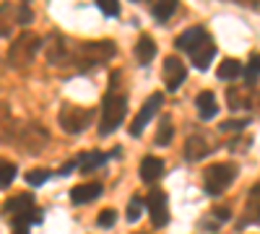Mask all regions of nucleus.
Masks as SVG:
<instances>
[{"mask_svg": "<svg viewBox=\"0 0 260 234\" xmlns=\"http://www.w3.org/2000/svg\"><path fill=\"white\" fill-rule=\"evenodd\" d=\"M115 52H117L115 42H110V39H94V42H83V45H78L71 57H73V65L86 71V68H96V65H102V62L112 60Z\"/></svg>", "mask_w": 260, "mask_h": 234, "instance_id": "obj_1", "label": "nucleus"}, {"mask_svg": "<svg viewBox=\"0 0 260 234\" xmlns=\"http://www.w3.org/2000/svg\"><path fill=\"white\" fill-rule=\"evenodd\" d=\"M39 45H42V39H39L34 31H24L18 39L11 42V47H8V52H6V65H11V68H16V71H18V68H26L29 62L34 60Z\"/></svg>", "mask_w": 260, "mask_h": 234, "instance_id": "obj_2", "label": "nucleus"}, {"mask_svg": "<svg viewBox=\"0 0 260 234\" xmlns=\"http://www.w3.org/2000/svg\"><path fill=\"white\" fill-rule=\"evenodd\" d=\"M127 115V99L122 94H107L104 96V104H102V122H99V133L102 136H110L115 133L117 127L122 125Z\"/></svg>", "mask_w": 260, "mask_h": 234, "instance_id": "obj_3", "label": "nucleus"}, {"mask_svg": "<svg viewBox=\"0 0 260 234\" xmlns=\"http://www.w3.org/2000/svg\"><path fill=\"white\" fill-rule=\"evenodd\" d=\"M16 143H18V148H21L24 154L39 156V154L47 148V143H50V133H47L39 122H24V125L18 127Z\"/></svg>", "mask_w": 260, "mask_h": 234, "instance_id": "obj_4", "label": "nucleus"}, {"mask_svg": "<svg viewBox=\"0 0 260 234\" xmlns=\"http://www.w3.org/2000/svg\"><path fill=\"white\" fill-rule=\"evenodd\" d=\"M237 177V166L224 161V164H211L203 172V182H206V193L211 195H221L224 190L234 182Z\"/></svg>", "mask_w": 260, "mask_h": 234, "instance_id": "obj_5", "label": "nucleus"}, {"mask_svg": "<svg viewBox=\"0 0 260 234\" xmlns=\"http://www.w3.org/2000/svg\"><path fill=\"white\" fill-rule=\"evenodd\" d=\"M57 122H60V127H62L65 133L78 136V133H83L86 127L94 122V112L91 110H83V107H76V104H62Z\"/></svg>", "mask_w": 260, "mask_h": 234, "instance_id": "obj_6", "label": "nucleus"}, {"mask_svg": "<svg viewBox=\"0 0 260 234\" xmlns=\"http://www.w3.org/2000/svg\"><path fill=\"white\" fill-rule=\"evenodd\" d=\"M161 102H164V96H161V94H151V96L146 99V104L141 107V112L136 115L133 125H130V136H133V138H138V136L146 130V125L151 122V117H154V115L159 112Z\"/></svg>", "mask_w": 260, "mask_h": 234, "instance_id": "obj_7", "label": "nucleus"}, {"mask_svg": "<svg viewBox=\"0 0 260 234\" xmlns=\"http://www.w3.org/2000/svg\"><path fill=\"white\" fill-rule=\"evenodd\" d=\"M146 208L151 214V221H154L156 229L167 226L169 224V208H167V195L161 193V190H154L148 198H146Z\"/></svg>", "mask_w": 260, "mask_h": 234, "instance_id": "obj_8", "label": "nucleus"}, {"mask_svg": "<svg viewBox=\"0 0 260 234\" xmlns=\"http://www.w3.org/2000/svg\"><path fill=\"white\" fill-rule=\"evenodd\" d=\"M187 78V71L182 65V60L175 57V55H169L164 60V83H167V91H177L182 83Z\"/></svg>", "mask_w": 260, "mask_h": 234, "instance_id": "obj_9", "label": "nucleus"}, {"mask_svg": "<svg viewBox=\"0 0 260 234\" xmlns=\"http://www.w3.org/2000/svg\"><path fill=\"white\" fill-rule=\"evenodd\" d=\"M71 55H68V45H65V39H62V34H50L47 37V62L50 65H62L65 60H68Z\"/></svg>", "mask_w": 260, "mask_h": 234, "instance_id": "obj_10", "label": "nucleus"}, {"mask_svg": "<svg viewBox=\"0 0 260 234\" xmlns=\"http://www.w3.org/2000/svg\"><path fill=\"white\" fill-rule=\"evenodd\" d=\"M203 39H208V34H206L203 26H190V29H185V31L177 37L175 45H177V50H187V52H192Z\"/></svg>", "mask_w": 260, "mask_h": 234, "instance_id": "obj_11", "label": "nucleus"}, {"mask_svg": "<svg viewBox=\"0 0 260 234\" xmlns=\"http://www.w3.org/2000/svg\"><path fill=\"white\" fill-rule=\"evenodd\" d=\"M213 55H216V47H213V42H211V39H203L201 45L190 52V57H192V65L198 68V71H206V68L211 65Z\"/></svg>", "mask_w": 260, "mask_h": 234, "instance_id": "obj_12", "label": "nucleus"}, {"mask_svg": "<svg viewBox=\"0 0 260 234\" xmlns=\"http://www.w3.org/2000/svg\"><path fill=\"white\" fill-rule=\"evenodd\" d=\"M138 172H141V180L143 182H156L161 175H164V161L156 159V156H146L138 166Z\"/></svg>", "mask_w": 260, "mask_h": 234, "instance_id": "obj_13", "label": "nucleus"}, {"mask_svg": "<svg viewBox=\"0 0 260 234\" xmlns=\"http://www.w3.org/2000/svg\"><path fill=\"white\" fill-rule=\"evenodd\" d=\"M99 195H102V185H99V182L76 185V187L71 190V200H73L76 206H81V203H89V200H94V198H99Z\"/></svg>", "mask_w": 260, "mask_h": 234, "instance_id": "obj_14", "label": "nucleus"}, {"mask_svg": "<svg viewBox=\"0 0 260 234\" xmlns=\"http://www.w3.org/2000/svg\"><path fill=\"white\" fill-rule=\"evenodd\" d=\"M31 208H34V195H29V193H21V195H16V198L3 203V211L11 214V216L26 214V211H31Z\"/></svg>", "mask_w": 260, "mask_h": 234, "instance_id": "obj_15", "label": "nucleus"}, {"mask_svg": "<svg viewBox=\"0 0 260 234\" xmlns=\"http://www.w3.org/2000/svg\"><path fill=\"white\" fill-rule=\"evenodd\" d=\"M208 151H211V146L206 143V138H203V136H190V138H187V143H185V156H187L190 161L203 159Z\"/></svg>", "mask_w": 260, "mask_h": 234, "instance_id": "obj_16", "label": "nucleus"}, {"mask_svg": "<svg viewBox=\"0 0 260 234\" xmlns=\"http://www.w3.org/2000/svg\"><path fill=\"white\" fill-rule=\"evenodd\" d=\"M154 55H156V45H154V39L143 34V37L136 42V57H138V62H141V65H148V62L154 60Z\"/></svg>", "mask_w": 260, "mask_h": 234, "instance_id": "obj_17", "label": "nucleus"}, {"mask_svg": "<svg viewBox=\"0 0 260 234\" xmlns=\"http://www.w3.org/2000/svg\"><path fill=\"white\" fill-rule=\"evenodd\" d=\"M195 104H198V112L203 120H211L216 112H219V104H216V96L211 91H201L198 99H195Z\"/></svg>", "mask_w": 260, "mask_h": 234, "instance_id": "obj_18", "label": "nucleus"}, {"mask_svg": "<svg viewBox=\"0 0 260 234\" xmlns=\"http://www.w3.org/2000/svg\"><path fill=\"white\" fill-rule=\"evenodd\" d=\"M42 219V214L39 211H26V214H18V216H13V231L16 234H29V226L31 224H37Z\"/></svg>", "mask_w": 260, "mask_h": 234, "instance_id": "obj_19", "label": "nucleus"}, {"mask_svg": "<svg viewBox=\"0 0 260 234\" xmlns=\"http://www.w3.org/2000/svg\"><path fill=\"white\" fill-rule=\"evenodd\" d=\"M107 159V154H102V151H89V154H81L78 156V164H81V172H94V169H99Z\"/></svg>", "mask_w": 260, "mask_h": 234, "instance_id": "obj_20", "label": "nucleus"}, {"mask_svg": "<svg viewBox=\"0 0 260 234\" xmlns=\"http://www.w3.org/2000/svg\"><path fill=\"white\" fill-rule=\"evenodd\" d=\"M177 11V0H156L154 6V18L159 21V24H164V21H169V16Z\"/></svg>", "mask_w": 260, "mask_h": 234, "instance_id": "obj_21", "label": "nucleus"}, {"mask_svg": "<svg viewBox=\"0 0 260 234\" xmlns=\"http://www.w3.org/2000/svg\"><path fill=\"white\" fill-rule=\"evenodd\" d=\"M242 73V65H240V60H224L221 65H219V78L221 81H232V78H237Z\"/></svg>", "mask_w": 260, "mask_h": 234, "instance_id": "obj_22", "label": "nucleus"}, {"mask_svg": "<svg viewBox=\"0 0 260 234\" xmlns=\"http://www.w3.org/2000/svg\"><path fill=\"white\" fill-rule=\"evenodd\" d=\"M143 208H146V200H143V198H138V195L130 198V203H127V221L136 224V221L143 216Z\"/></svg>", "mask_w": 260, "mask_h": 234, "instance_id": "obj_23", "label": "nucleus"}, {"mask_svg": "<svg viewBox=\"0 0 260 234\" xmlns=\"http://www.w3.org/2000/svg\"><path fill=\"white\" fill-rule=\"evenodd\" d=\"M16 180V164H11V161H3L0 164V187H8L11 182Z\"/></svg>", "mask_w": 260, "mask_h": 234, "instance_id": "obj_24", "label": "nucleus"}, {"mask_svg": "<svg viewBox=\"0 0 260 234\" xmlns=\"http://www.w3.org/2000/svg\"><path fill=\"white\" fill-rule=\"evenodd\" d=\"M169 141H172V120H169V117H164V120L159 122L156 146H169Z\"/></svg>", "mask_w": 260, "mask_h": 234, "instance_id": "obj_25", "label": "nucleus"}, {"mask_svg": "<svg viewBox=\"0 0 260 234\" xmlns=\"http://www.w3.org/2000/svg\"><path fill=\"white\" fill-rule=\"evenodd\" d=\"M47 180H50V172H47V169H29V172H26V182H29L31 187L45 185Z\"/></svg>", "mask_w": 260, "mask_h": 234, "instance_id": "obj_26", "label": "nucleus"}, {"mask_svg": "<svg viewBox=\"0 0 260 234\" xmlns=\"http://www.w3.org/2000/svg\"><path fill=\"white\" fill-rule=\"evenodd\" d=\"M115 221H117L115 208H104L102 214H99V219H96V224H99L102 229H110V226H115Z\"/></svg>", "mask_w": 260, "mask_h": 234, "instance_id": "obj_27", "label": "nucleus"}, {"mask_svg": "<svg viewBox=\"0 0 260 234\" xmlns=\"http://www.w3.org/2000/svg\"><path fill=\"white\" fill-rule=\"evenodd\" d=\"M96 6L104 16H117L120 13V0H96Z\"/></svg>", "mask_w": 260, "mask_h": 234, "instance_id": "obj_28", "label": "nucleus"}, {"mask_svg": "<svg viewBox=\"0 0 260 234\" xmlns=\"http://www.w3.org/2000/svg\"><path fill=\"white\" fill-rule=\"evenodd\" d=\"M257 76H260V55H255V57L250 60V65H247V81L252 83Z\"/></svg>", "mask_w": 260, "mask_h": 234, "instance_id": "obj_29", "label": "nucleus"}, {"mask_svg": "<svg viewBox=\"0 0 260 234\" xmlns=\"http://www.w3.org/2000/svg\"><path fill=\"white\" fill-rule=\"evenodd\" d=\"M31 18H34V13L29 11V0H24V8L18 11V24L26 26V24H31Z\"/></svg>", "mask_w": 260, "mask_h": 234, "instance_id": "obj_30", "label": "nucleus"}, {"mask_svg": "<svg viewBox=\"0 0 260 234\" xmlns=\"http://www.w3.org/2000/svg\"><path fill=\"white\" fill-rule=\"evenodd\" d=\"M245 125H247V120H226L219 127H221V130H242Z\"/></svg>", "mask_w": 260, "mask_h": 234, "instance_id": "obj_31", "label": "nucleus"}, {"mask_svg": "<svg viewBox=\"0 0 260 234\" xmlns=\"http://www.w3.org/2000/svg\"><path fill=\"white\" fill-rule=\"evenodd\" d=\"M213 216L219 219V221H226L232 214H229V208H216V211H213Z\"/></svg>", "mask_w": 260, "mask_h": 234, "instance_id": "obj_32", "label": "nucleus"}, {"mask_svg": "<svg viewBox=\"0 0 260 234\" xmlns=\"http://www.w3.org/2000/svg\"><path fill=\"white\" fill-rule=\"evenodd\" d=\"M232 3H240V6H245V8H257L260 0H232Z\"/></svg>", "mask_w": 260, "mask_h": 234, "instance_id": "obj_33", "label": "nucleus"}, {"mask_svg": "<svg viewBox=\"0 0 260 234\" xmlns=\"http://www.w3.org/2000/svg\"><path fill=\"white\" fill-rule=\"evenodd\" d=\"M133 3H141V0H133Z\"/></svg>", "mask_w": 260, "mask_h": 234, "instance_id": "obj_34", "label": "nucleus"}]
</instances>
